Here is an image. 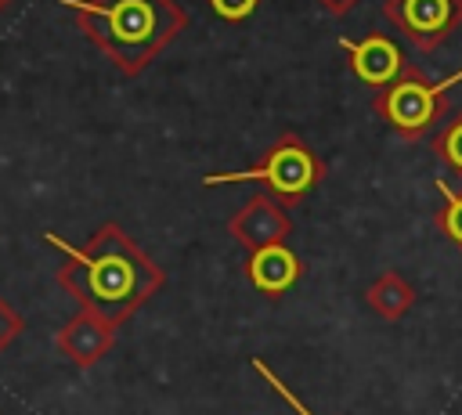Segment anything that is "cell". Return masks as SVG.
Segmentation results:
<instances>
[{"label": "cell", "mask_w": 462, "mask_h": 415, "mask_svg": "<svg viewBox=\"0 0 462 415\" xmlns=\"http://www.w3.org/2000/svg\"><path fill=\"white\" fill-rule=\"evenodd\" d=\"M25 332V318L14 310V307H7L4 300H0V350L11 343V339H18Z\"/></svg>", "instance_id": "9a60e30c"}, {"label": "cell", "mask_w": 462, "mask_h": 415, "mask_svg": "<svg viewBox=\"0 0 462 415\" xmlns=\"http://www.w3.org/2000/svg\"><path fill=\"white\" fill-rule=\"evenodd\" d=\"M227 231H231V238H235L245 253H253V249L285 242L289 231H292V220H289L285 206H282L274 195L256 191V195H249V198L227 217Z\"/></svg>", "instance_id": "8992f818"}, {"label": "cell", "mask_w": 462, "mask_h": 415, "mask_svg": "<svg viewBox=\"0 0 462 415\" xmlns=\"http://www.w3.org/2000/svg\"><path fill=\"white\" fill-rule=\"evenodd\" d=\"M383 18L415 51H437L462 25V0H383Z\"/></svg>", "instance_id": "5b68a950"}, {"label": "cell", "mask_w": 462, "mask_h": 415, "mask_svg": "<svg viewBox=\"0 0 462 415\" xmlns=\"http://www.w3.org/2000/svg\"><path fill=\"white\" fill-rule=\"evenodd\" d=\"M256 7H260V0H209V11L224 22H245Z\"/></svg>", "instance_id": "5bb4252c"}, {"label": "cell", "mask_w": 462, "mask_h": 415, "mask_svg": "<svg viewBox=\"0 0 462 415\" xmlns=\"http://www.w3.org/2000/svg\"><path fill=\"white\" fill-rule=\"evenodd\" d=\"M11 4H14V0H0V14H4V11L11 7Z\"/></svg>", "instance_id": "e0dca14e"}, {"label": "cell", "mask_w": 462, "mask_h": 415, "mask_svg": "<svg viewBox=\"0 0 462 415\" xmlns=\"http://www.w3.org/2000/svg\"><path fill=\"white\" fill-rule=\"evenodd\" d=\"M339 47L350 58V72L361 83H368L372 90L393 83L404 72V65H408L401 47H397V40L386 36V32H368L365 40H339Z\"/></svg>", "instance_id": "52a82bcc"}, {"label": "cell", "mask_w": 462, "mask_h": 415, "mask_svg": "<svg viewBox=\"0 0 462 415\" xmlns=\"http://www.w3.org/2000/svg\"><path fill=\"white\" fill-rule=\"evenodd\" d=\"M357 4H361V0H318V7H321L325 14H332V18H343V14H350Z\"/></svg>", "instance_id": "2e32d148"}, {"label": "cell", "mask_w": 462, "mask_h": 415, "mask_svg": "<svg viewBox=\"0 0 462 415\" xmlns=\"http://www.w3.org/2000/svg\"><path fill=\"white\" fill-rule=\"evenodd\" d=\"M455 83H462V69L448 79L430 83L415 65H404L393 83L375 90L372 108L393 134H401L404 141H419L433 123L444 119V97Z\"/></svg>", "instance_id": "277c9868"}, {"label": "cell", "mask_w": 462, "mask_h": 415, "mask_svg": "<svg viewBox=\"0 0 462 415\" xmlns=\"http://www.w3.org/2000/svg\"><path fill=\"white\" fill-rule=\"evenodd\" d=\"M43 238L65 253L58 285L79 303V310L101 318L108 328H119L137 314L166 281L162 267L112 220L101 224L87 245H69L54 231H43Z\"/></svg>", "instance_id": "6da1fadb"}, {"label": "cell", "mask_w": 462, "mask_h": 415, "mask_svg": "<svg viewBox=\"0 0 462 415\" xmlns=\"http://www.w3.org/2000/svg\"><path fill=\"white\" fill-rule=\"evenodd\" d=\"M437 191H440V209H437V227L440 235L462 249V180H448L440 177L437 180Z\"/></svg>", "instance_id": "8fae6325"}, {"label": "cell", "mask_w": 462, "mask_h": 415, "mask_svg": "<svg viewBox=\"0 0 462 415\" xmlns=\"http://www.w3.org/2000/svg\"><path fill=\"white\" fill-rule=\"evenodd\" d=\"M433 152L462 180V108H455L451 115H444V126L433 137Z\"/></svg>", "instance_id": "7c38bea8"}, {"label": "cell", "mask_w": 462, "mask_h": 415, "mask_svg": "<svg viewBox=\"0 0 462 415\" xmlns=\"http://www.w3.org/2000/svg\"><path fill=\"white\" fill-rule=\"evenodd\" d=\"M365 300H368V307H372L379 318L397 321V318H404V314L411 310V303H415V285H411L404 274H397V271H383V274L368 285Z\"/></svg>", "instance_id": "30bf717a"}, {"label": "cell", "mask_w": 462, "mask_h": 415, "mask_svg": "<svg viewBox=\"0 0 462 415\" xmlns=\"http://www.w3.org/2000/svg\"><path fill=\"white\" fill-rule=\"evenodd\" d=\"M54 343H58V350L65 354V361H72L76 368H90V364H97V361L112 350L116 328H108L101 318L79 310V314H72V318L58 328Z\"/></svg>", "instance_id": "ba28073f"}, {"label": "cell", "mask_w": 462, "mask_h": 415, "mask_svg": "<svg viewBox=\"0 0 462 415\" xmlns=\"http://www.w3.org/2000/svg\"><path fill=\"white\" fill-rule=\"evenodd\" d=\"M325 177V166L321 159L310 152L307 141H300L296 134H282L256 166L249 170H227V173H206L202 184L206 188H217V184H238V180H256L267 188V195H274L278 202L285 206H296L303 202Z\"/></svg>", "instance_id": "3957f363"}, {"label": "cell", "mask_w": 462, "mask_h": 415, "mask_svg": "<svg viewBox=\"0 0 462 415\" xmlns=\"http://www.w3.org/2000/svg\"><path fill=\"white\" fill-rule=\"evenodd\" d=\"M300 274H303V263H300V256L285 242L253 249L249 260H245V278L253 281V289H260L267 296L289 292L300 281Z\"/></svg>", "instance_id": "9c48e42d"}, {"label": "cell", "mask_w": 462, "mask_h": 415, "mask_svg": "<svg viewBox=\"0 0 462 415\" xmlns=\"http://www.w3.org/2000/svg\"><path fill=\"white\" fill-rule=\"evenodd\" d=\"M79 32L123 72L141 76L184 29L188 11L177 0H58Z\"/></svg>", "instance_id": "7a4b0ae2"}, {"label": "cell", "mask_w": 462, "mask_h": 415, "mask_svg": "<svg viewBox=\"0 0 462 415\" xmlns=\"http://www.w3.org/2000/svg\"><path fill=\"white\" fill-rule=\"evenodd\" d=\"M253 372H256V375H260V379H263V383H267V386H271V390H274V393H278V397H282L296 415H314V411H310V408H307V404H303V401H300V397H296V393H292V390H289V386H285V383H282V379H278V375H274L260 357H253Z\"/></svg>", "instance_id": "4fadbf2b"}]
</instances>
